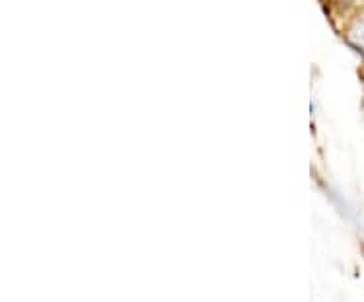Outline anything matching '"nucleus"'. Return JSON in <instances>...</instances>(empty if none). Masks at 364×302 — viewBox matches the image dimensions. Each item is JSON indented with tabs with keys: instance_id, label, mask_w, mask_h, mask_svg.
I'll list each match as a JSON object with an SVG mask.
<instances>
[{
	"instance_id": "f257e3e1",
	"label": "nucleus",
	"mask_w": 364,
	"mask_h": 302,
	"mask_svg": "<svg viewBox=\"0 0 364 302\" xmlns=\"http://www.w3.org/2000/svg\"><path fill=\"white\" fill-rule=\"evenodd\" d=\"M346 39H348V43H350L356 51L364 55V19L354 21V25H352L350 28H348V33H346Z\"/></svg>"
}]
</instances>
